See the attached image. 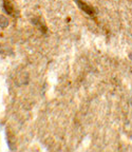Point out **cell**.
I'll list each match as a JSON object with an SVG mask.
<instances>
[{"label":"cell","mask_w":132,"mask_h":152,"mask_svg":"<svg viewBox=\"0 0 132 152\" xmlns=\"http://www.w3.org/2000/svg\"><path fill=\"white\" fill-rule=\"evenodd\" d=\"M75 2L77 3V5L80 7V9L83 10L84 12H86L87 14H89L90 16H93V15H94L95 11H94V9H93V7L87 5L86 3H84L83 1H80V0H75Z\"/></svg>","instance_id":"cell-1"},{"label":"cell","mask_w":132,"mask_h":152,"mask_svg":"<svg viewBox=\"0 0 132 152\" xmlns=\"http://www.w3.org/2000/svg\"><path fill=\"white\" fill-rule=\"evenodd\" d=\"M3 7H4V11L7 13V14H10V15L14 14V7H13L11 1H9V0H4V2H3Z\"/></svg>","instance_id":"cell-2"}]
</instances>
